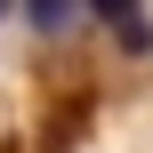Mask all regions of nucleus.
Segmentation results:
<instances>
[{
    "label": "nucleus",
    "instance_id": "obj_3",
    "mask_svg": "<svg viewBox=\"0 0 153 153\" xmlns=\"http://www.w3.org/2000/svg\"><path fill=\"white\" fill-rule=\"evenodd\" d=\"M8 8H16V0H0V24H8Z\"/></svg>",
    "mask_w": 153,
    "mask_h": 153
},
{
    "label": "nucleus",
    "instance_id": "obj_1",
    "mask_svg": "<svg viewBox=\"0 0 153 153\" xmlns=\"http://www.w3.org/2000/svg\"><path fill=\"white\" fill-rule=\"evenodd\" d=\"M89 16H105V24H113V40H121L129 56H145V48H153V24H145V0H89Z\"/></svg>",
    "mask_w": 153,
    "mask_h": 153
},
{
    "label": "nucleus",
    "instance_id": "obj_2",
    "mask_svg": "<svg viewBox=\"0 0 153 153\" xmlns=\"http://www.w3.org/2000/svg\"><path fill=\"white\" fill-rule=\"evenodd\" d=\"M81 16H89V0H24V24H32V32H48V40H56V32H73Z\"/></svg>",
    "mask_w": 153,
    "mask_h": 153
}]
</instances>
